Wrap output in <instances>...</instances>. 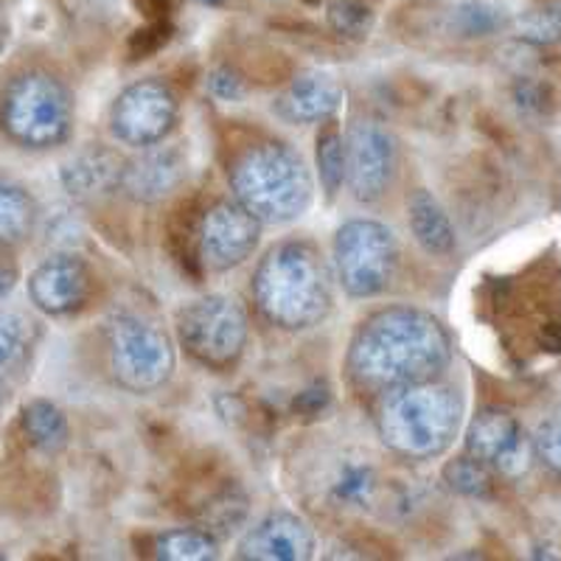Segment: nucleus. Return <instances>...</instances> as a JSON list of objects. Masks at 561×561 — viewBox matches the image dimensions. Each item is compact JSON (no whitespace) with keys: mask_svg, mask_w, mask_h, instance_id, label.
<instances>
[{"mask_svg":"<svg viewBox=\"0 0 561 561\" xmlns=\"http://www.w3.org/2000/svg\"><path fill=\"white\" fill-rule=\"evenodd\" d=\"M343 104V90L332 77L309 70L289 82L275 102V113L289 124H325Z\"/></svg>","mask_w":561,"mask_h":561,"instance_id":"16","label":"nucleus"},{"mask_svg":"<svg viewBox=\"0 0 561 561\" xmlns=\"http://www.w3.org/2000/svg\"><path fill=\"white\" fill-rule=\"evenodd\" d=\"M463 447L472 458L483 460L508 480L525 478L536 455L534 438H528L517 415L500 408L480 410L474 415L472 424L466 427Z\"/></svg>","mask_w":561,"mask_h":561,"instance_id":"11","label":"nucleus"},{"mask_svg":"<svg viewBox=\"0 0 561 561\" xmlns=\"http://www.w3.org/2000/svg\"><path fill=\"white\" fill-rule=\"evenodd\" d=\"M408 222L415 242L430 255H447L455 250V228L447 210L427 188H419L408 197Z\"/></svg>","mask_w":561,"mask_h":561,"instance_id":"18","label":"nucleus"},{"mask_svg":"<svg viewBox=\"0 0 561 561\" xmlns=\"http://www.w3.org/2000/svg\"><path fill=\"white\" fill-rule=\"evenodd\" d=\"M348 174L345 183L359 203H377L390 188L396 172V144L388 129L374 118H357L345 140Z\"/></svg>","mask_w":561,"mask_h":561,"instance_id":"12","label":"nucleus"},{"mask_svg":"<svg viewBox=\"0 0 561 561\" xmlns=\"http://www.w3.org/2000/svg\"><path fill=\"white\" fill-rule=\"evenodd\" d=\"M124 160L110 149H84L62 167L65 192L73 199H99L113 192H122Z\"/></svg>","mask_w":561,"mask_h":561,"instance_id":"17","label":"nucleus"},{"mask_svg":"<svg viewBox=\"0 0 561 561\" xmlns=\"http://www.w3.org/2000/svg\"><path fill=\"white\" fill-rule=\"evenodd\" d=\"M93 293V275L88 264L73 253H57L45 259L28 278V295L39 312L51 318L77 314Z\"/></svg>","mask_w":561,"mask_h":561,"instance_id":"13","label":"nucleus"},{"mask_svg":"<svg viewBox=\"0 0 561 561\" xmlns=\"http://www.w3.org/2000/svg\"><path fill=\"white\" fill-rule=\"evenodd\" d=\"M250 514V500L244 494V489L239 483H225L222 489L214 491V497L208 500L203 511V525L205 530L225 539L233 530H239L244 525Z\"/></svg>","mask_w":561,"mask_h":561,"instance_id":"22","label":"nucleus"},{"mask_svg":"<svg viewBox=\"0 0 561 561\" xmlns=\"http://www.w3.org/2000/svg\"><path fill=\"white\" fill-rule=\"evenodd\" d=\"M253 298L275 329L304 332L332 312V270L312 242H278L255 267Z\"/></svg>","mask_w":561,"mask_h":561,"instance_id":"2","label":"nucleus"},{"mask_svg":"<svg viewBox=\"0 0 561 561\" xmlns=\"http://www.w3.org/2000/svg\"><path fill=\"white\" fill-rule=\"evenodd\" d=\"M188 178V160L174 147H147L124 160L122 192L140 205H154L172 197Z\"/></svg>","mask_w":561,"mask_h":561,"instance_id":"15","label":"nucleus"},{"mask_svg":"<svg viewBox=\"0 0 561 561\" xmlns=\"http://www.w3.org/2000/svg\"><path fill=\"white\" fill-rule=\"evenodd\" d=\"M325 20L329 28L345 39H365L374 28V12L363 0H334L325 9Z\"/></svg>","mask_w":561,"mask_h":561,"instance_id":"29","label":"nucleus"},{"mask_svg":"<svg viewBox=\"0 0 561 561\" xmlns=\"http://www.w3.org/2000/svg\"><path fill=\"white\" fill-rule=\"evenodd\" d=\"M37 222L32 194L18 183L0 180V248H14L26 242Z\"/></svg>","mask_w":561,"mask_h":561,"instance_id":"20","label":"nucleus"},{"mask_svg":"<svg viewBox=\"0 0 561 561\" xmlns=\"http://www.w3.org/2000/svg\"><path fill=\"white\" fill-rule=\"evenodd\" d=\"M110 368L129 393H152L172 379L178 365L172 334L135 312H118L107 325Z\"/></svg>","mask_w":561,"mask_h":561,"instance_id":"7","label":"nucleus"},{"mask_svg":"<svg viewBox=\"0 0 561 561\" xmlns=\"http://www.w3.org/2000/svg\"><path fill=\"white\" fill-rule=\"evenodd\" d=\"M314 534L289 511H273L248 530L237 545V559L244 561H307L314 556Z\"/></svg>","mask_w":561,"mask_h":561,"instance_id":"14","label":"nucleus"},{"mask_svg":"<svg viewBox=\"0 0 561 561\" xmlns=\"http://www.w3.org/2000/svg\"><path fill=\"white\" fill-rule=\"evenodd\" d=\"M399 264L396 233L377 219H348L334 233V273L351 298H377Z\"/></svg>","mask_w":561,"mask_h":561,"instance_id":"8","label":"nucleus"},{"mask_svg":"<svg viewBox=\"0 0 561 561\" xmlns=\"http://www.w3.org/2000/svg\"><path fill=\"white\" fill-rule=\"evenodd\" d=\"M374 491H377L374 466L357 463V460H348V463L340 466L337 478L332 483L334 503L351 505V508H368L370 500H374Z\"/></svg>","mask_w":561,"mask_h":561,"instance_id":"27","label":"nucleus"},{"mask_svg":"<svg viewBox=\"0 0 561 561\" xmlns=\"http://www.w3.org/2000/svg\"><path fill=\"white\" fill-rule=\"evenodd\" d=\"M34 348V329L26 314L0 309V382L26 365Z\"/></svg>","mask_w":561,"mask_h":561,"instance_id":"24","label":"nucleus"},{"mask_svg":"<svg viewBox=\"0 0 561 561\" xmlns=\"http://www.w3.org/2000/svg\"><path fill=\"white\" fill-rule=\"evenodd\" d=\"M174 334L194 363L208 370H230L248 348V309L230 295H203L178 309Z\"/></svg>","mask_w":561,"mask_h":561,"instance_id":"6","label":"nucleus"},{"mask_svg":"<svg viewBox=\"0 0 561 561\" xmlns=\"http://www.w3.org/2000/svg\"><path fill=\"white\" fill-rule=\"evenodd\" d=\"M0 129L23 149H54L70 138L73 99L62 79L26 70L9 82L0 99Z\"/></svg>","mask_w":561,"mask_h":561,"instance_id":"5","label":"nucleus"},{"mask_svg":"<svg viewBox=\"0 0 561 561\" xmlns=\"http://www.w3.org/2000/svg\"><path fill=\"white\" fill-rule=\"evenodd\" d=\"M534 453L548 469L561 474V408L545 415V421L539 424V430L534 435Z\"/></svg>","mask_w":561,"mask_h":561,"instance_id":"30","label":"nucleus"},{"mask_svg":"<svg viewBox=\"0 0 561 561\" xmlns=\"http://www.w3.org/2000/svg\"><path fill=\"white\" fill-rule=\"evenodd\" d=\"M3 402H7V385L0 382V415H3Z\"/></svg>","mask_w":561,"mask_h":561,"instance_id":"36","label":"nucleus"},{"mask_svg":"<svg viewBox=\"0 0 561 561\" xmlns=\"http://www.w3.org/2000/svg\"><path fill=\"white\" fill-rule=\"evenodd\" d=\"M440 478H444L447 489L455 491V494H460V497H469V500L494 497V469L485 466L483 460L472 458L469 453L449 460V463L444 466Z\"/></svg>","mask_w":561,"mask_h":561,"instance_id":"26","label":"nucleus"},{"mask_svg":"<svg viewBox=\"0 0 561 561\" xmlns=\"http://www.w3.org/2000/svg\"><path fill=\"white\" fill-rule=\"evenodd\" d=\"M208 93L219 102H239L248 93V88H244V79L239 77L237 70L228 68V65H219L208 73Z\"/></svg>","mask_w":561,"mask_h":561,"instance_id":"31","label":"nucleus"},{"mask_svg":"<svg viewBox=\"0 0 561 561\" xmlns=\"http://www.w3.org/2000/svg\"><path fill=\"white\" fill-rule=\"evenodd\" d=\"M508 26V14L489 0H463L449 12V32L463 39L491 37Z\"/></svg>","mask_w":561,"mask_h":561,"instance_id":"25","label":"nucleus"},{"mask_svg":"<svg viewBox=\"0 0 561 561\" xmlns=\"http://www.w3.org/2000/svg\"><path fill=\"white\" fill-rule=\"evenodd\" d=\"M180 115L172 88L160 79H140L118 93L110 110V133L133 149L158 147L169 138Z\"/></svg>","mask_w":561,"mask_h":561,"instance_id":"10","label":"nucleus"},{"mask_svg":"<svg viewBox=\"0 0 561 561\" xmlns=\"http://www.w3.org/2000/svg\"><path fill=\"white\" fill-rule=\"evenodd\" d=\"M219 556V539L205 528H174L154 536V559L210 561Z\"/></svg>","mask_w":561,"mask_h":561,"instance_id":"21","label":"nucleus"},{"mask_svg":"<svg viewBox=\"0 0 561 561\" xmlns=\"http://www.w3.org/2000/svg\"><path fill=\"white\" fill-rule=\"evenodd\" d=\"M514 32L523 43L556 45L561 43V3L528 9L514 20Z\"/></svg>","mask_w":561,"mask_h":561,"instance_id":"28","label":"nucleus"},{"mask_svg":"<svg viewBox=\"0 0 561 561\" xmlns=\"http://www.w3.org/2000/svg\"><path fill=\"white\" fill-rule=\"evenodd\" d=\"M262 222L237 199L208 205L194 222V264L205 273H228L255 253Z\"/></svg>","mask_w":561,"mask_h":561,"instance_id":"9","label":"nucleus"},{"mask_svg":"<svg viewBox=\"0 0 561 561\" xmlns=\"http://www.w3.org/2000/svg\"><path fill=\"white\" fill-rule=\"evenodd\" d=\"M20 427H23L28 444L43 453H59L70 435L65 413L48 399H32L20 413Z\"/></svg>","mask_w":561,"mask_h":561,"instance_id":"19","label":"nucleus"},{"mask_svg":"<svg viewBox=\"0 0 561 561\" xmlns=\"http://www.w3.org/2000/svg\"><path fill=\"white\" fill-rule=\"evenodd\" d=\"M453 363V340L435 314L415 307H385L359 323L348 343L345 370L365 393L438 379Z\"/></svg>","mask_w":561,"mask_h":561,"instance_id":"1","label":"nucleus"},{"mask_svg":"<svg viewBox=\"0 0 561 561\" xmlns=\"http://www.w3.org/2000/svg\"><path fill=\"white\" fill-rule=\"evenodd\" d=\"M135 7L140 9V14H147L149 20H167L169 0H135Z\"/></svg>","mask_w":561,"mask_h":561,"instance_id":"35","label":"nucleus"},{"mask_svg":"<svg viewBox=\"0 0 561 561\" xmlns=\"http://www.w3.org/2000/svg\"><path fill=\"white\" fill-rule=\"evenodd\" d=\"M329 402H332V390H329V385L318 382L304 390V393H298V399L293 402V410L300 415H318L329 408Z\"/></svg>","mask_w":561,"mask_h":561,"instance_id":"33","label":"nucleus"},{"mask_svg":"<svg viewBox=\"0 0 561 561\" xmlns=\"http://www.w3.org/2000/svg\"><path fill=\"white\" fill-rule=\"evenodd\" d=\"M230 192L262 225H287L312 205L314 180L293 147L284 140H253L237 152L228 169Z\"/></svg>","mask_w":561,"mask_h":561,"instance_id":"4","label":"nucleus"},{"mask_svg":"<svg viewBox=\"0 0 561 561\" xmlns=\"http://www.w3.org/2000/svg\"><path fill=\"white\" fill-rule=\"evenodd\" d=\"M377 433L404 460L440 458L455 444L463 421V396L438 379L379 393Z\"/></svg>","mask_w":561,"mask_h":561,"instance_id":"3","label":"nucleus"},{"mask_svg":"<svg viewBox=\"0 0 561 561\" xmlns=\"http://www.w3.org/2000/svg\"><path fill=\"white\" fill-rule=\"evenodd\" d=\"M318 180L323 185L325 197L334 199L345 185L348 174V152H345V138L334 122H325L318 133Z\"/></svg>","mask_w":561,"mask_h":561,"instance_id":"23","label":"nucleus"},{"mask_svg":"<svg viewBox=\"0 0 561 561\" xmlns=\"http://www.w3.org/2000/svg\"><path fill=\"white\" fill-rule=\"evenodd\" d=\"M172 37V28H169L167 20H149L147 26L138 28L129 39V51H133V59H144L149 54H154L160 45Z\"/></svg>","mask_w":561,"mask_h":561,"instance_id":"32","label":"nucleus"},{"mask_svg":"<svg viewBox=\"0 0 561 561\" xmlns=\"http://www.w3.org/2000/svg\"><path fill=\"white\" fill-rule=\"evenodd\" d=\"M309 3H318V0H309Z\"/></svg>","mask_w":561,"mask_h":561,"instance_id":"38","label":"nucleus"},{"mask_svg":"<svg viewBox=\"0 0 561 561\" xmlns=\"http://www.w3.org/2000/svg\"><path fill=\"white\" fill-rule=\"evenodd\" d=\"M18 264L9 259V250L0 248V300L7 298L9 293L14 289V284H18Z\"/></svg>","mask_w":561,"mask_h":561,"instance_id":"34","label":"nucleus"},{"mask_svg":"<svg viewBox=\"0 0 561 561\" xmlns=\"http://www.w3.org/2000/svg\"><path fill=\"white\" fill-rule=\"evenodd\" d=\"M199 3H205V7H222L225 0H199Z\"/></svg>","mask_w":561,"mask_h":561,"instance_id":"37","label":"nucleus"}]
</instances>
